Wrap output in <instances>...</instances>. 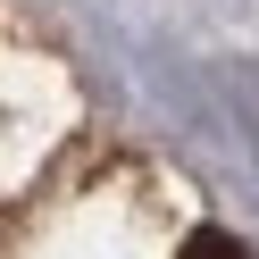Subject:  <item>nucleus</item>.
Masks as SVG:
<instances>
[{
	"instance_id": "1",
	"label": "nucleus",
	"mask_w": 259,
	"mask_h": 259,
	"mask_svg": "<svg viewBox=\"0 0 259 259\" xmlns=\"http://www.w3.org/2000/svg\"><path fill=\"white\" fill-rule=\"evenodd\" d=\"M176 259H259V251H242V242L226 234V226H201V234H192V242H184Z\"/></svg>"
}]
</instances>
